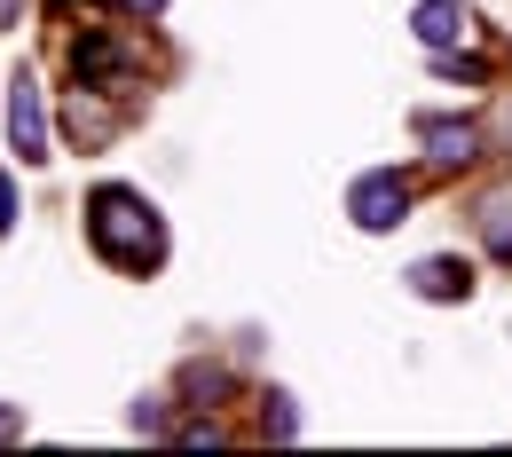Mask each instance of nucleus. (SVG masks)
<instances>
[{
	"mask_svg": "<svg viewBox=\"0 0 512 457\" xmlns=\"http://www.w3.org/2000/svg\"><path fill=\"white\" fill-rule=\"evenodd\" d=\"M0 442H24V410L16 402H0Z\"/></svg>",
	"mask_w": 512,
	"mask_h": 457,
	"instance_id": "14",
	"label": "nucleus"
},
{
	"mask_svg": "<svg viewBox=\"0 0 512 457\" xmlns=\"http://www.w3.org/2000/svg\"><path fill=\"white\" fill-rule=\"evenodd\" d=\"M127 426H134V434H158V426H166V410H158V394H142V402H134V410H127Z\"/></svg>",
	"mask_w": 512,
	"mask_h": 457,
	"instance_id": "11",
	"label": "nucleus"
},
{
	"mask_svg": "<svg viewBox=\"0 0 512 457\" xmlns=\"http://www.w3.org/2000/svg\"><path fill=\"white\" fill-rule=\"evenodd\" d=\"M418 150H426V166H473L481 127L473 119H418Z\"/></svg>",
	"mask_w": 512,
	"mask_h": 457,
	"instance_id": "6",
	"label": "nucleus"
},
{
	"mask_svg": "<svg viewBox=\"0 0 512 457\" xmlns=\"http://www.w3.org/2000/svg\"><path fill=\"white\" fill-rule=\"evenodd\" d=\"M87 245H95V261L119 268V276H150L166 261V213L134 182H95L87 190Z\"/></svg>",
	"mask_w": 512,
	"mask_h": 457,
	"instance_id": "1",
	"label": "nucleus"
},
{
	"mask_svg": "<svg viewBox=\"0 0 512 457\" xmlns=\"http://www.w3.org/2000/svg\"><path fill=\"white\" fill-rule=\"evenodd\" d=\"M16 16H24V0H0V32H8V24H16Z\"/></svg>",
	"mask_w": 512,
	"mask_h": 457,
	"instance_id": "15",
	"label": "nucleus"
},
{
	"mask_svg": "<svg viewBox=\"0 0 512 457\" xmlns=\"http://www.w3.org/2000/svg\"><path fill=\"white\" fill-rule=\"evenodd\" d=\"M142 64H134V48H119L111 32H87V40H71V87L79 95H127Z\"/></svg>",
	"mask_w": 512,
	"mask_h": 457,
	"instance_id": "4",
	"label": "nucleus"
},
{
	"mask_svg": "<svg viewBox=\"0 0 512 457\" xmlns=\"http://www.w3.org/2000/svg\"><path fill=\"white\" fill-rule=\"evenodd\" d=\"M260 418H268V434H276V442H292V434H300V410H292V394H268V410H260Z\"/></svg>",
	"mask_w": 512,
	"mask_h": 457,
	"instance_id": "9",
	"label": "nucleus"
},
{
	"mask_svg": "<svg viewBox=\"0 0 512 457\" xmlns=\"http://www.w3.org/2000/svg\"><path fill=\"white\" fill-rule=\"evenodd\" d=\"M410 32H418L426 56H449V48L473 40V8H465V0H418V8H410Z\"/></svg>",
	"mask_w": 512,
	"mask_h": 457,
	"instance_id": "5",
	"label": "nucleus"
},
{
	"mask_svg": "<svg viewBox=\"0 0 512 457\" xmlns=\"http://www.w3.org/2000/svg\"><path fill=\"white\" fill-rule=\"evenodd\" d=\"M182 442H190V450H213V442H229V434H221L213 418H197V426H182Z\"/></svg>",
	"mask_w": 512,
	"mask_h": 457,
	"instance_id": "13",
	"label": "nucleus"
},
{
	"mask_svg": "<svg viewBox=\"0 0 512 457\" xmlns=\"http://www.w3.org/2000/svg\"><path fill=\"white\" fill-rule=\"evenodd\" d=\"M16 213H24V205H16V182H8V166H0V237L16 229Z\"/></svg>",
	"mask_w": 512,
	"mask_h": 457,
	"instance_id": "12",
	"label": "nucleus"
},
{
	"mask_svg": "<svg viewBox=\"0 0 512 457\" xmlns=\"http://www.w3.org/2000/svg\"><path fill=\"white\" fill-rule=\"evenodd\" d=\"M347 221H355L363 237H386V229H402V221H410V174H394V166H371V174H355V182H347Z\"/></svg>",
	"mask_w": 512,
	"mask_h": 457,
	"instance_id": "2",
	"label": "nucleus"
},
{
	"mask_svg": "<svg viewBox=\"0 0 512 457\" xmlns=\"http://www.w3.org/2000/svg\"><path fill=\"white\" fill-rule=\"evenodd\" d=\"M127 8H142V16H158V8H166V0H127Z\"/></svg>",
	"mask_w": 512,
	"mask_h": 457,
	"instance_id": "16",
	"label": "nucleus"
},
{
	"mask_svg": "<svg viewBox=\"0 0 512 457\" xmlns=\"http://www.w3.org/2000/svg\"><path fill=\"white\" fill-rule=\"evenodd\" d=\"M434 71H442V79H473V87L489 79V64H481V56H465V48H449V56H434Z\"/></svg>",
	"mask_w": 512,
	"mask_h": 457,
	"instance_id": "10",
	"label": "nucleus"
},
{
	"mask_svg": "<svg viewBox=\"0 0 512 457\" xmlns=\"http://www.w3.org/2000/svg\"><path fill=\"white\" fill-rule=\"evenodd\" d=\"M481 245H489V261H505L512 268V190H497V197H481Z\"/></svg>",
	"mask_w": 512,
	"mask_h": 457,
	"instance_id": "8",
	"label": "nucleus"
},
{
	"mask_svg": "<svg viewBox=\"0 0 512 457\" xmlns=\"http://www.w3.org/2000/svg\"><path fill=\"white\" fill-rule=\"evenodd\" d=\"M410 292L418 300H473V261H457V253H426V261H410Z\"/></svg>",
	"mask_w": 512,
	"mask_h": 457,
	"instance_id": "7",
	"label": "nucleus"
},
{
	"mask_svg": "<svg viewBox=\"0 0 512 457\" xmlns=\"http://www.w3.org/2000/svg\"><path fill=\"white\" fill-rule=\"evenodd\" d=\"M0 127H8V150L24 158V166H48L56 150H48V103H40V79L16 64L8 71V103H0Z\"/></svg>",
	"mask_w": 512,
	"mask_h": 457,
	"instance_id": "3",
	"label": "nucleus"
}]
</instances>
